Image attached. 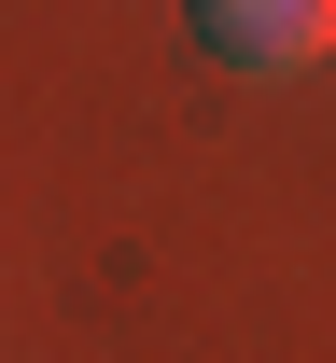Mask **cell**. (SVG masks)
Segmentation results:
<instances>
[{
  "label": "cell",
  "mask_w": 336,
  "mask_h": 363,
  "mask_svg": "<svg viewBox=\"0 0 336 363\" xmlns=\"http://www.w3.org/2000/svg\"><path fill=\"white\" fill-rule=\"evenodd\" d=\"M183 28L224 70H308V56H336V0H183Z\"/></svg>",
  "instance_id": "cell-1"
}]
</instances>
